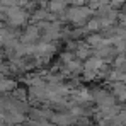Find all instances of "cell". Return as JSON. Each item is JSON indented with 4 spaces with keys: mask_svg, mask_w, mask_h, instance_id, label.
Segmentation results:
<instances>
[{
    "mask_svg": "<svg viewBox=\"0 0 126 126\" xmlns=\"http://www.w3.org/2000/svg\"><path fill=\"white\" fill-rule=\"evenodd\" d=\"M90 16H92V10L89 5H72L65 10V19L73 22L75 26H84L90 19Z\"/></svg>",
    "mask_w": 126,
    "mask_h": 126,
    "instance_id": "1",
    "label": "cell"
},
{
    "mask_svg": "<svg viewBox=\"0 0 126 126\" xmlns=\"http://www.w3.org/2000/svg\"><path fill=\"white\" fill-rule=\"evenodd\" d=\"M73 55H75V58L77 60H87V58H90L92 55H94V49L87 44V43H77L75 44V51H73Z\"/></svg>",
    "mask_w": 126,
    "mask_h": 126,
    "instance_id": "2",
    "label": "cell"
},
{
    "mask_svg": "<svg viewBox=\"0 0 126 126\" xmlns=\"http://www.w3.org/2000/svg\"><path fill=\"white\" fill-rule=\"evenodd\" d=\"M7 16H9V19L12 21V24H16V26H19V24H24V22L27 21V14L21 10L19 7H12L9 12H7Z\"/></svg>",
    "mask_w": 126,
    "mask_h": 126,
    "instance_id": "3",
    "label": "cell"
},
{
    "mask_svg": "<svg viewBox=\"0 0 126 126\" xmlns=\"http://www.w3.org/2000/svg\"><path fill=\"white\" fill-rule=\"evenodd\" d=\"M38 38H39V27H38V26H29V27L26 29V32H24L22 41L29 44V43H36Z\"/></svg>",
    "mask_w": 126,
    "mask_h": 126,
    "instance_id": "4",
    "label": "cell"
},
{
    "mask_svg": "<svg viewBox=\"0 0 126 126\" xmlns=\"http://www.w3.org/2000/svg\"><path fill=\"white\" fill-rule=\"evenodd\" d=\"M102 29V24L101 21L97 19V17H94V19H89V21L85 22V31L87 32H90V34H94V32H99Z\"/></svg>",
    "mask_w": 126,
    "mask_h": 126,
    "instance_id": "5",
    "label": "cell"
},
{
    "mask_svg": "<svg viewBox=\"0 0 126 126\" xmlns=\"http://www.w3.org/2000/svg\"><path fill=\"white\" fill-rule=\"evenodd\" d=\"M106 3H109V0H89V7H90L92 12H95L99 7H102Z\"/></svg>",
    "mask_w": 126,
    "mask_h": 126,
    "instance_id": "6",
    "label": "cell"
},
{
    "mask_svg": "<svg viewBox=\"0 0 126 126\" xmlns=\"http://www.w3.org/2000/svg\"><path fill=\"white\" fill-rule=\"evenodd\" d=\"M109 7L114 10H121L126 7V0H109Z\"/></svg>",
    "mask_w": 126,
    "mask_h": 126,
    "instance_id": "7",
    "label": "cell"
}]
</instances>
